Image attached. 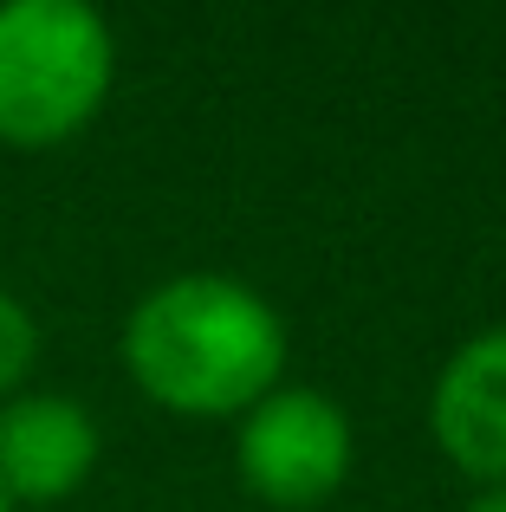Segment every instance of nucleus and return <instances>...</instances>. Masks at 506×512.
I'll return each mask as SVG.
<instances>
[{"mask_svg": "<svg viewBox=\"0 0 506 512\" xmlns=\"http://www.w3.org/2000/svg\"><path fill=\"white\" fill-rule=\"evenodd\" d=\"M124 370L169 415H247L286 370V318L228 273H176L124 318Z\"/></svg>", "mask_w": 506, "mask_h": 512, "instance_id": "f257e3e1", "label": "nucleus"}, {"mask_svg": "<svg viewBox=\"0 0 506 512\" xmlns=\"http://www.w3.org/2000/svg\"><path fill=\"white\" fill-rule=\"evenodd\" d=\"M117 39L98 0H0V143L52 150L104 111Z\"/></svg>", "mask_w": 506, "mask_h": 512, "instance_id": "f03ea898", "label": "nucleus"}, {"mask_svg": "<svg viewBox=\"0 0 506 512\" xmlns=\"http://www.w3.org/2000/svg\"><path fill=\"white\" fill-rule=\"evenodd\" d=\"M351 415L305 383H279L241 415L234 428V467H241L247 493L279 512L325 506L331 493L351 480Z\"/></svg>", "mask_w": 506, "mask_h": 512, "instance_id": "7ed1b4c3", "label": "nucleus"}, {"mask_svg": "<svg viewBox=\"0 0 506 512\" xmlns=\"http://www.w3.org/2000/svg\"><path fill=\"white\" fill-rule=\"evenodd\" d=\"M98 422L78 396L33 389L0 402V500L20 506H59L98 467Z\"/></svg>", "mask_w": 506, "mask_h": 512, "instance_id": "20e7f679", "label": "nucleus"}, {"mask_svg": "<svg viewBox=\"0 0 506 512\" xmlns=\"http://www.w3.org/2000/svg\"><path fill=\"white\" fill-rule=\"evenodd\" d=\"M429 435L474 487H506V325L442 363L429 389Z\"/></svg>", "mask_w": 506, "mask_h": 512, "instance_id": "39448f33", "label": "nucleus"}, {"mask_svg": "<svg viewBox=\"0 0 506 512\" xmlns=\"http://www.w3.org/2000/svg\"><path fill=\"white\" fill-rule=\"evenodd\" d=\"M33 363H39V325H33V312H26L13 292H0V402L33 376Z\"/></svg>", "mask_w": 506, "mask_h": 512, "instance_id": "423d86ee", "label": "nucleus"}, {"mask_svg": "<svg viewBox=\"0 0 506 512\" xmlns=\"http://www.w3.org/2000/svg\"><path fill=\"white\" fill-rule=\"evenodd\" d=\"M468 512H506V487H481L468 500Z\"/></svg>", "mask_w": 506, "mask_h": 512, "instance_id": "0eeeda50", "label": "nucleus"}, {"mask_svg": "<svg viewBox=\"0 0 506 512\" xmlns=\"http://www.w3.org/2000/svg\"><path fill=\"white\" fill-rule=\"evenodd\" d=\"M0 512H13V506H7V500H0Z\"/></svg>", "mask_w": 506, "mask_h": 512, "instance_id": "6e6552de", "label": "nucleus"}]
</instances>
